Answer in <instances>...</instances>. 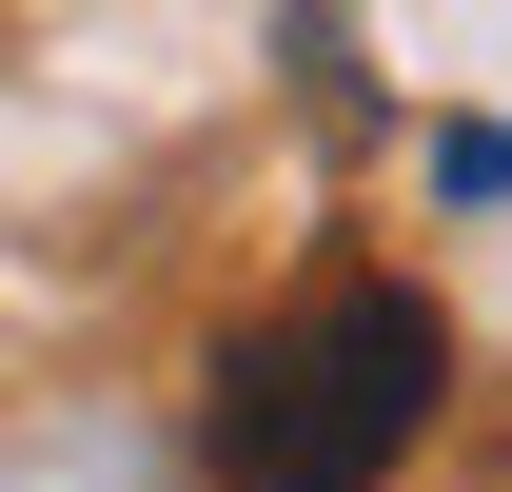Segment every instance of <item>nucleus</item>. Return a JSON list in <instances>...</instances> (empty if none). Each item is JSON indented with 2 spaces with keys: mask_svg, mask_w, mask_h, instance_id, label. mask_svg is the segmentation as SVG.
<instances>
[{
  "mask_svg": "<svg viewBox=\"0 0 512 492\" xmlns=\"http://www.w3.org/2000/svg\"><path fill=\"white\" fill-rule=\"evenodd\" d=\"M453 394V335L414 276H316L296 315H256L217 355V414H197V473L217 492H375Z\"/></svg>",
  "mask_w": 512,
  "mask_h": 492,
  "instance_id": "nucleus-1",
  "label": "nucleus"
},
{
  "mask_svg": "<svg viewBox=\"0 0 512 492\" xmlns=\"http://www.w3.org/2000/svg\"><path fill=\"white\" fill-rule=\"evenodd\" d=\"M453 197H512V138H453Z\"/></svg>",
  "mask_w": 512,
  "mask_h": 492,
  "instance_id": "nucleus-2",
  "label": "nucleus"
}]
</instances>
